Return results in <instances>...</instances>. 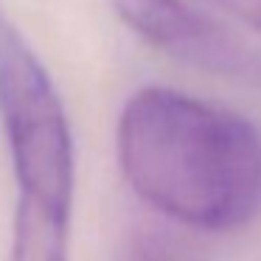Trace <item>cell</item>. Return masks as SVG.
<instances>
[{
	"mask_svg": "<svg viewBox=\"0 0 261 261\" xmlns=\"http://www.w3.org/2000/svg\"><path fill=\"white\" fill-rule=\"evenodd\" d=\"M115 146L132 191L180 225L230 230L261 205V132L236 110L146 85L126 98Z\"/></svg>",
	"mask_w": 261,
	"mask_h": 261,
	"instance_id": "6da1fadb",
	"label": "cell"
},
{
	"mask_svg": "<svg viewBox=\"0 0 261 261\" xmlns=\"http://www.w3.org/2000/svg\"><path fill=\"white\" fill-rule=\"evenodd\" d=\"M0 124L17 180L12 261H68L76 158L48 68L0 12Z\"/></svg>",
	"mask_w": 261,
	"mask_h": 261,
	"instance_id": "7a4b0ae2",
	"label": "cell"
},
{
	"mask_svg": "<svg viewBox=\"0 0 261 261\" xmlns=\"http://www.w3.org/2000/svg\"><path fill=\"white\" fill-rule=\"evenodd\" d=\"M118 20L160 54L205 73L261 85V51L188 0H110Z\"/></svg>",
	"mask_w": 261,
	"mask_h": 261,
	"instance_id": "3957f363",
	"label": "cell"
},
{
	"mask_svg": "<svg viewBox=\"0 0 261 261\" xmlns=\"http://www.w3.org/2000/svg\"><path fill=\"white\" fill-rule=\"evenodd\" d=\"M219 3L239 23H244L250 31L261 34V0H219Z\"/></svg>",
	"mask_w": 261,
	"mask_h": 261,
	"instance_id": "277c9868",
	"label": "cell"
}]
</instances>
